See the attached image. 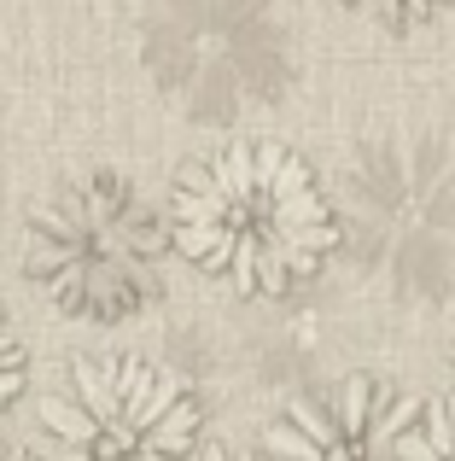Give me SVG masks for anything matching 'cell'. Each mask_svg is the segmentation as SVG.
<instances>
[{
  "instance_id": "cell-1",
  "label": "cell",
  "mask_w": 455,
  "mask_h": 461,
  "mask_svg": "<svg viewBox=\"0 0 455 461\" xmlns=\"http://www.w3.org/2000/svg\"><path fill=\"white\" fill-rule=\"evenodd\" d=\"M170 240L187 263L239 293H286L321 269L339 228L309 169L281 147H228L175 181Z\"/></svg>"
},
{
  "instance_id": "cell-2",
  "label": "cell",
  "mask_w": 455,
  "mask_h": 461,
  "mask_svg": "<svg viewBox=\"0 0 455 461\" xmlns=\"http://www.w3.org/2000/svg\"><path fill=\"white\" fill-rule=\"evenodd\" d=\"M158 216L135 181L88 169L30 211L23 269L65 315L123 321L158 298Z\"/></svg>"
},
{
  "instance_id": "cell-3",
  "label": "cell",
  "mask_w": 455,
  "mask_h": 461,
  "mask_svg": "<svg viewBox=\"0 0 455 461\" xmlns=\"http://www.w3.org/2000/svg\"><path fill=\"white\" fill-rule=\"evenodd\" d=\"M35 461H199V403L152 362L88 357L41 403Z\"/></svg>"
},
{
  "instance_id": "cell-4",
  "label": "cell",
  "mask_w": 455,
  "mask_h": 461,
  "mask_svg": "<svg viewBox=\"0 0 455 461\" xmlns=\"http://www.w3.org/2000/svg\"><path fill=\"white\" fill-rule=\"evenodd\" d=\"M18 385H23V350H18V339H12L6 315H0V409L18 397Z\"/></svg>"
},
{
  "instance_id": "cell-5",
  "label": "cell",
  "mask_w": 455,
  "mask_h": 461,
  "mask_svg": "<svg viewBox=\"0 0 455 461\" xmlns=\"http://www.w3.org/2000/svg\"><path fill=\"white\" fill-rule=\"evenodd\" d=\"M199 461H274V456H234V450H205Z\"/></svg>"
}]
</instances>
